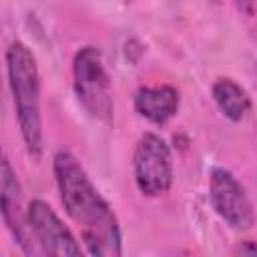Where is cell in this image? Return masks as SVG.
<instances>
[{"instance_id":"6da1fadb","label":"cell","mask_w":257,"mask_h":257,"mask_svg":"<svg viewBox=\"0 0 257 257\" xmlns=\"http://www.w3.org/2000/svg\"><path fill=\"white\" fill-rule=\"evenodd\" d=\"M52 169L60 201L68 217L78 223L86 253L96 257H118L122 249L116 215L96 191L84 167L68 151H58Z\"/></svg>"},{"instance_id":"7a4b0ae2","label":"cell","mask_w":257,"mask_h":257,"mask_svg":"<svg viewBox=\"0 0 257 257\" xmlns=\"http://www.w3.org/2000/svg\"><path fill=\"white\" fill-rule=\"evenodd\" d=\"M6 70L22 141L28 155L38 159L42 155L40 74L34 54L20 40L12 42L6 50Z\"/></svg>"},{"instance_id":"3957f363","label":"cell","mask_w":257,"mask_h":257,"mask_svg":"<svg viewBox=\"0 0 257 257\" xmlns=\"http://www.w3.org/2000/svg\"><path fill=\"white\" fill-rule=\"evenodd\" d=\"M72 76H74V90L80 104L86 112L100 120L110 122L114 112L110 78L106 74L102 54L94 46H82L72 60Z\"/></svg>"},{"instance_id":"277c9868","label":"cell","mask_w":257,"mask_h":257,"mask_svg":"<svg viewBox=\"0 0 257 257\" xmlns=\"http://www.w3.org/2000/svg\"><path fill=\"white\" fill-rule=\"evenodd\" d=\"M133 171L143 195H165L173 185V155L167 141L155 133L141 135L133 155Z\"/></svg>"},{"instance_id":"5b68a950","label":"cell","mask_w":257,"mask_h":257,"mask_svg":"<svg viewBox=\"0 0 257 257\" xmlns=\"http://www.w3.org/2000/svg\"><path fill=\"white\" fill-rule=\"evenodd\" d=\"M209 199L215 213L233 229L245 231L255 223L253 203L245 187L227 169H213L209 179Z\"/></svg>"},{"instance_id":"8992f818","label":"cell","mask_w":257,"mask_h":257,"mask_svg":"<svg viewBox=\"0 0 257 257\" xmlns=\"http://www.w3.org/2000/svg\"><path fill=\"white\" fill-rule=\"evenodd\" d=\"M28 211V225L40 253L46 255H62V257H76L82 255L80 245L76 243L70 229L60 221V217L52 211L48 203L42 199H34L26 207Z\"/></svg>"},{"instance_id":"52a82bcc","label":"cell","mask_w":257,"mask_h":257,"mask_svg":"<svg viewBox=\"0 0 257 257\" xmlns=\"http://www.w3.org/2000/svg\"><path fill=\"white\" fill-rule=\"evenodd\" d=\"M0 211L8 231L12 233L14 241L22 247V251L28 255L36 253V249L32 247L34 237L28 225V211H24V205H22L20 181L8 157H4L0 163Z\"/></svg>"},{"instance_id":"ba28073f","label":"cell","mask_w":257,"mask_h":257,"mask_svg":"<svg viewBox=\"0 0 257 257\" xmlns=\"http://www.w3.org/2000/svg\"><path fill=\"white\" fill-rule=\"evenodd\" d=\"M135 110L153 124H165L179 110V92L173 86H141L135 96Z\"/></svg>"},{"instance_id":"9c48e42d","label":"cell","mask_w":257,"mask_h":257,"mask_svg":"<svg viewBox=\"0 0 257 257\" xmlns=\"http://www.w3.org/2000/svg\"><path fill=\"white\" fill-rule=\"evenodd\" d=\"M211 94L219 110L233 122L243 120L251 108V98L247 90L233 78H217L211 86Z\"/></svg>"},{"instance_id":"30bf717a","label":"cell","mask_w":257,"mask_h":257,"mask_svg":"<svg viewBox=\"0 0 257 257\" xmlns=\"http://www.w3.org/2000/svg\"><path fill=\"white\" fill-rule=\"evenodd\" d=\"M233 253H237V255H257V243L245 241V243H241L239 247H235Z\"/></svg>"}]
</instances>
